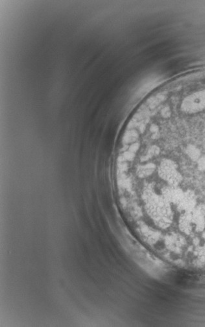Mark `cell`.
<instances>
[{
	"label": "cell",
	"mask_w": 205,
	"mask_h": 327,
	"mask_svg": "<svg viewBox=\"0 0 205 327\" xmlns=\"http://www.w3.org/2000/svg\"><path fill=\"white\" fill-rule=\"evenodd\" d=\"M197 167L201 171H205V156H200L197 160Z\"/></svg>",
	"instance_id": "cell-3"
},
{
	"label": "cell",
	"mask_w": 205,
	"mask_h": 327,
	"mask_svg": "<svg viewBox=\"0 0 205 327\" xmlns=\"http://www.w3.org/2000/svg\"><path fill=\"white\" fill-rule=\"evenodd\" d=\"M180 109L188 114L198 113L205 110V90L193 93L182 101Z\"/></svg>",
	"instance_id": "cell-1"
},
{
	"label": "cell",
	"mask_w": 205,
	"mask_h": 327,
	"mask_svg": "<svg viewBox=\"0 0 205 327\" xmlns=\"http://www.w3.org/2000/svg\"><path fill=\"white\" fill-rule=\"evenodd\" d=\"M186 153L189 158L193 161H197L201 156L200 151L195 145L189 144L186 149Z\"/></svg>",
	"instance_id": "cell-2"
}]
</instances>
